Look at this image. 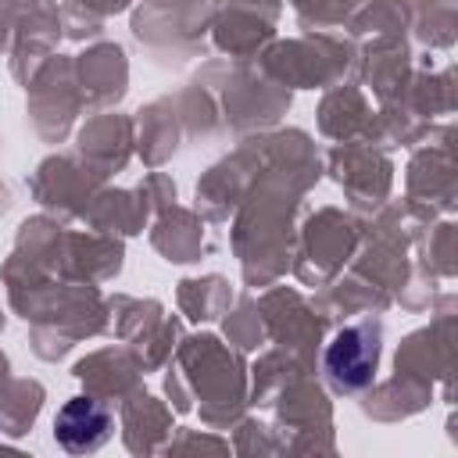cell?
<instances>
[{
    "label": "cell",
    "instance_id": "2",
    "mask_svg": "<svg viewBox=\"0 0 458 458\" xmlns=\"http://www.w3.org/2000/svg\"><path fill=\"white\" fill-rule=\"evenodd\" d=\"M111 426H114V419H111V411L100 401H93V397H72L57 411V419H54V437L61 440L64 451H75L79 454V451H97L100 444H107Z\"/></svg>",
    "mask_w": 458,
    "mask_h": 458
},
{
    "label": "cell",
    "instance_id": "1",
    "mask_svg": "<svg viewBox=\"0 0 458 458\" xmlns=\"http://www.w3.org/2000/svg\"><path fill=\"white\" fill-rule=\"evenodd\" d=\"M379 365V326L358 322L333 336L326 347V372L340 390H361L372 383Z\"/></svg>",
    "mask_w": 458,
    "mask_h": 458
}]
</instances>
